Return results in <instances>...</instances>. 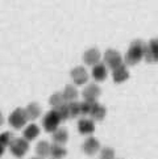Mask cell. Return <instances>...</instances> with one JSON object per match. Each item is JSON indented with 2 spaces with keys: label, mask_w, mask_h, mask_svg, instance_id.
Segmentation results:
<instances>
[{
  "label": "cell",
  "mask_w": 158,
  "mask_h": 159,
  "mask_svg": "<svg viewBox=\"0 0 158 159\" xmlns=\"http://www.w3.org/2000/svg\"><path fill=\"white\" fill-rule=\"evenodd\" d=\"M145 48H146V43L141 39H136L131 43L129 46V50L125 55V62L127 65H131L134 66L137 65L138 62L144 58V52H145Z\"/></svg>",
  "instance_id": "6da1fadb"
},
{
  "label": "cell",
  "mask_w": 158,
  "mask_h": 159,
  "mask_svg": "<svg viewBox=\"0 0 158 159\" xmlns=\"http://www.w3.org/2000/svg\"><path fill=\"white\" fill-rule=\"evenodd\" d=\"M59 122H61V118H59L58 113H57V111H55V109L48 112L46 115H45L44 120H42L44 129L46 130L48 133H54L55 130L58 129Z\"/></svg>",
  "instance_id": "7a4b0ae2"
},
{
  "label": "cell",
  "mask_w": 158,
  "mask_h": 159,
  "mask_svg": "<svg viewBox=\"0 0 158 159\" xmlns=\"http://www.w3.org/2000/svg\"><path fill=\"white\" fill-rule=\"evenodd\" d=\"M9 147H11V152L16 158H22L29 150V142L24 138H13Z\"/></svg>",
  "instance_id": "3957f363"
},
{
  "label": "cell",
  "mask_w": 158,
  "mask_h": 159,
  "mask_svg": "<svg viewBox=\"0 0 158 159\" xmlns=\"http://www.w3.org/2000/svg\"><path fill=\"white\" fill-rule=\"evenodd\" d=\"M26 121H28V116L25 109H22V108H16L9 115V124L15 129H21L22 126H25Z\"/></svg>",
  "instance_id": "277c9868"
},
{
  "label": "cell",
  "mask_w": 158,
  "mask_h": 159,
  "mask_svg": "<svg viewBox=\"0 0 158 159\" xmlns=\"http://www.w3.org/2000/svg\"><path fill=\"white\" fill-rule=\"evenodd\" d=\"M104 65H107L112 70L120 67L123 65V58H121L120 53L116 52V50H114V49L107 50L105 54H104Z\"/></svg>",
  "instance_id": "5b68a950"
},
{
  "label": "cell",
  "mask_w": 158,
  "mask_h": 159,
  "mask_svg": "<svg viewBox=\"0 0 158 159\" xmlns=\"http://www.w3.org/2000/svg\"><path fill=\"white\" fill-rule=\"evenodd\" d=\"M144 58L146 62H158V38L150 39V42L146 45L145 52H144Z\"/></svg>",
  "instance_id": "8992f818"
},
{
  "label": "cell",
  "mask_w": 158,
  "mask_h": 159,
  "mask_svg": "<svg viewBox=\"0 0 158 159\" xmlns=\"http://www.w3.org/2000/svg\"><path fill=\"white\" fill-rule=\"evenodd\" d=\"M71 79L77 86H83V84L87 83V80H88V74L84 67L79 66V67H75V69L71 70Z\"/></svg>",
  "instance_id": "52a82bcc"
},
{
  "label": "cell",
  "mask_w": 158,
  "mask_h": 159,
  "mask_svg": "<svg viewBox=\"0 0 158 159\" xmlns=\"http://www.w3.org/2000/svg\"><path fill=\"white\" fill-rule=\"evenodd\" d=\"M100 88L96 84H88V86L83 89V98L84 101H90V103H95L100 96Z\"/></svg>",
  "instance_id": "ba28073f"
},
{
  "label": "cell",
  "mask_w": 158,
  "mask_h": 159,
  "mask_svg": "<svg viewBox=\"0 0 158 159\" xmlns=\"http://www.w3.org/2000/svg\"><path fill=\"white\" fill-rule=\"evenodd\" d=\"M82 150L86 152L87 155H94L96 154V152L100 150V143L96 138L94 137H88L86 141H84V143L82 146Z\"/></svg>",
  "instance_id": "9c48e42d"
},
{
  "label": "cell",
  "mask_w": 158,
  "mask_h": 159,
  "mask_svg": "<svg viewBox=\"0 0 158 159\" xmlns=\"http://www.w3.org/2000/svg\"><path fill=\"white\" fill-rule=\"evenodd\" d=\"M105 113H107L105 108L101 104H99L98 101H95V103L91 104V111H90L88 116H91L92 120H95V121H101L105 117Z\"/></svg>",
  "instance_id": "30bf717a"
},
{
  "label": "cell",
  "mask_w": 158,
  "mask_h": 159,
  "mask_svg": "<svg viewBox=\"0 0 158 159\" xmlns=\"http://www.w3.org/2000/svg\"><path fill=\"white\" fill-rule=\"evenodd\" d=\"M83 61L84 63L88 66H95L99 63L100 61V53L98 49H88L86 53L83 54Z\"/></svg>",
  "instance_id": "8fae6325"
},
{
  "label": "cell",
  "mask_w": 158,
  "mask_h": 159,
  "mask_svg": "<svg viewBox=\"0 0 158 159\" xmlns=\"http://www.w3.org/2000/svg\"><path fill=\"white\" fill-rule=\"evenodd\" d=\"M78 130L81 134H86V135L92 134L95 130V124L90 118H82L78 122Z\"/></svg>",
  "instance_id": "7c38bea8"
},
{
  "label": "cell",
  "mask_w": 158,
  "mask_h": 159,
  "mask_svg": "<svg viewBox=\"0 0 158 159\" xmlns=\"http://www.w3.org/2000/svg\"><path fill=\"white\" fill-rule=\"evenodd\" d=\"M107 75H108V71H107V67L104 63H99L92 66V78L96 82H103L105 80Z\"/></svg>",
  "instance_id": "4fadbf2b"
},
{
  "label": "cell",
  "mask_w": 158,
  "mask_h": 159,
  "mask_svg": "<svg viewBox=\"0 0 158 159\" xmlns=\"http://www.w3.org/2000/svg\"><path fill=\"white\" fill-rule=\"evenodd\" d=\"M112 78H114V80L116 83H123L125 82L127 79L129 78V72L127 70L125 65H121L120 67H117V69L112 70Z\"/></svg>",
  "instance_id": "5bb4252c"
},
{
  "label": "cell",
  "mask_w": 158,
  "mask_h": 159,
  "mask_svg": "<svg viewBox=\"0 0 158 159\" xmlns=\"http://www.w3.org/2000/svg\"><path fill=\"white\" fill-rule=\"evenodd\" d=\"M67 139H69V133H67V130L63 128H58L53 133V141L55 145H61V146L65 145Z\"/></svg>",
  "instance_id": "9a60e30c"
},
{
  "label": "cell",
  "mask_w": 158,
  "mask_h": 159,
  "mask_svg": "<svg viewBox=\"0 0 158 159\" xmlns=\"http://www.w3.org/2000/svg\"><path fill=\"white\" fill-rule=\"evenodd\" d=\"M62 96H63V99L66 103H71V101H77V98H78V89L69 84V86H66L63 92H62Z\"/></svg>",
  "instance_id": "2e32d148"
},
{
  "label": "cell",
  "mask_w": 158,
  "mask_h": 159,
  "mask_svg": "<svg viewBox=\"0 0 158 159\" xmlns=\"http://www.w3.org/2000/svg\"><path fill=\"white\" fill-rule=\"evenodd\" d=\"M38 134H40V128L36 124H30V125H28L24 130V139H26L28 142L33 141L38 137Z\"/></svg>",
  "instance_id": "e0dca14e"
},
{
  "label": "cell",
  "mask_w": 158,
  "mask_h": 159,
  "mask_svg": "<svg viewBox=\"0 0 158 159\" xmlns=\"http://www.w3.org/2000/svg\"><path fill=\"white\" fill-rule=\"evenodd\" d=\"M25 112H26V116H28V120H36V118L40 117L41 115V108L37 103H30L25 108Z\"/></svg>",
  "instance_id": "ac0fdd59"
},
{
  "label": "cell",
  "mask_w": 158,
  "mask_h": 159,
  "mask_svg": "<svg viewBox=\"0 0 158 159\" xmlns=\"http://www.w3.org/2000/svg\"><path fill=\"white\" fill-rule=\"evenodd\" d=\"M36 152H37L38 158H41V159H45L46 157H49L50 155V145H49V142H46V141L38 142L37 146H36Z\"/></svg>",
  "instance_id": "d6986e66"
},
{
  "label": "cell",
  "mask_w": 158,
  "mask_h": 159,
  "mask_svg": "<svg viewBox=\"0 0 158 159\" xmlns=\"http://www.w3.org/2000/svg\"><path fill=\"white\" fill-rule=\"evenodd\" d=\"M66 149L63 146L61 145H50V157H52L53 159H62L65 155H66Z\"/></svg>",
  "instance_id": "ffe728a7"
},
{
  "label": "cell",
  "mask_w": 158,
  "mask_h": 159,
  "mask_svg": "<svg viewBox=\"0 0 158 159\" xmlns=\"http://www.w3.org/2000/svg\"><path fill=\"white\" fill-rule=\"evenodd\" d=\"M49 103L50 105L53 107V109H58L59 107H62L63 104H66V101L63 99V96H62V93H54L50 96V100H49Z\"/></svg>",
  "instance_id": "44dd1931"
},
{
  "label": "cell",
  "mask_w": 158,
  "mask_h": 159,
  "mask_svg": "<svg viewBox=\"0 0 158 159\" xmlns=\"http://www.w3.org/2000/svg\"><path fill=\"white\" fill-rule=\"evenodd\" d=\"M67 108H69V115L70 117H78L81 116V103L78 101H71V103H67Z\"/></svg>",
  "instance_id": "7402d4cb"
},
{
  "label": "cell",
  "mask_w": 158,
  "mask_h": 159,
  "mask_svg": "<svg viewBox=\"0 0 158 159\" xmlns=\"http://www.w3.org/2000/svg\"><path fill=\"white\" fill-rule=\"evenodd\" d=\"M12 134H11L9 132H4L0 134V145H2L3 147H7L11 145V142H12Z\"/></svg>",
  "instance_id": "603a6c76"
},
{
  "label": "cell",
  "mask_w": 158,
  "mask_h": 159,
  "mask_svg": "<svg viewBox=\"0 0 158 159\" xmlns=\"http://www.w3.org/2000/svg\"><path fill=\"white\" fill-rule=\"evenodd\" d=\"M55 111H57L58 116H59V118H61V121H65V120H67V118H70V115H69V108H67V103H66V104H63L62 107H59L58 109H55Z\"/></svg>",
  "instance_id": "cb8c5ba5"
},
{
  "label": "cell",
  "mask_w": 158,
  "mask_h": 159,
  "mask_svg": "<svg viewBox=\"0 0 158 159\" xmlns=\"http://www.w3.org/2000/svg\"><path fill=\"white\" fill-rule=\"evenodd\" d=\"M100 159H115V151L111 147H103L100 150Z\"/></svg>",
  "instance_id": "d4e9b609"
},
{
  "label": "cell",
  "mask_w": 158,
  "mask_h": 159,
  "mask_svg": "<svg viewBox=\"0 0 158 159\" xmlns=\"http://www.w3.org/2000/svg\"><path fill=\"white\" fill-rule=\"evenodd\" d=\"M91 104L90 101H83V103H81V115L83 116H87L90 115V111H91Z\"/></svg>",
  "instance_id": "484cf974"
},
{
  "label": "cell",
  "mask_w": 158,
  "mask_h": 159,
  "mask_svg": "<svg viewBox=\"0 0 158 159\" xmlns=\"http://www.w3.org/2000/svg\"><path fill=\"white\" fill-rule=\"evenodd\" d=\"M4 149H5V147H3L2 145H0V157H2V155L4 154Z\"/></svg>",
  "instance_id": "4316f807"
},
{
  "label": "cell",
  "mask_w": 158,
  "mask_h": 159,
  "mask_svg": "<svg viewBox=\"0 0 158 159\" xmlns=\"http://www.w3.org/2000/svg\"><path fill=\"white\" fill-rule=\"evenodd\" d=\"M3 122H4V118H3L2 112H0V125H3Z\"/></svg>",
  "instance_id": "83f0119b"
},
{
  "label": "cell",
  "mask_w": 158,
  "mask_h": 159,
  "mask_svg": "<svg viewBox=\"0 0 158 159\" xmlns=\"http://www.w3.org/2000/svg\"><path fill=\"white\" fill-rule=\"evenodd\" d=\"M32 159H41V158H38V157H36V158H32Z\"/></svg>",
  "instance_id": "f1b7e54d"
}]
</instances>
